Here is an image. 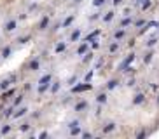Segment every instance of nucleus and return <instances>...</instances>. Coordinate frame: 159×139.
<instances>
[{"label": "nucleus", "instance_id": "obj_47", "mask_svg": "<svg viewBox=\"0 0 159 139\" xmlns=\"http://www.w3.org/2000/svg\"><path fill=\"white\" fill-rule=\"evenodd\" d=\"M147 136H149V132H147V131H140V132L137 134V138H138V139H142V138H147Z\"/></svg>", "mask_w": 159, "mask_h": 139}, {"label": "nucleus", "instance_id": "obj_16", "mask_svg": "<svg viewBox=\"0 0 159 139\" xmlns=\"http://www.w3.org/2000/svg\"><path fill=\"white\" fill-rule=\"evenodd\" d=\"M93 59H95V52H93V49H89V50H88V52L82 56V64L86 66V64H89Z\"/></svg>", "mask_w": 159, "mask_h": 139}, {"label": "nucleus", "instance_id": "obj_39", "mask_svg": "<svg viewBox=\"0 0 159 139\" xmlns=\"http://www.w3.org/2000/svg\"><path fill=\"white\" fill-rule=\"evenodd\" d=\"M93 75H95V70H89V71L86 73V77H84V82H91V80H93Z\"/></svg>", "mask_w": 159, "mask_h": 139}, {"label": "nucleus", "instance_id": "obj_36", "mask_svg": "<svg viewBox=\"0 0 159 139\" xmlns=\"http://www.w3.org/2000/svg\"><path fill=\"white\" fill-rule=\"evenodd\" d=\"M79 125H81V120H79V118H75V120H70L67 127H68V129H74V127H79Z\"/></svg>", "mask_w": 159, "mask_h": 139}, {"label": "nucleus", "instance_id": "obj_7", "mask_svg": "<svg viewBox=\"0 0 159 139\" xmlns=\"http://www.w3.org/2000/svg\"><path fill=\"white\" fill-rule=\"evenodd\" d=\"M135 59H137V54H135V52H131V54H130V56H128V57H126V59H124L121 64H119L117 71H121V73H123V71H124V68H128V66H130V64H131Z\"/></svg>", "mask_w": 159, "mask_h": 139}, {"label": "nucleus", "instance_id": "obj_54", "mask_svg": "<svg viewBox=\"0 0 159 139\" xmlns=\"http://www.w3.org/2000/svg\"><path fill=\"white\" fill-rule=\"evenodd\" d=\"M44 138H49V134H47V132H46V131H44V132H40V134H39V139H44Z\"/></svg>", "mask_w": 159, "mask_h": 139}, {"label": "nucleus", "instance_id": "obj_9", "mask_svg": "<svg viewBox=\"0 0 159 139\" xmlns=\"http://www.w3.org/2000/svg\"><path fill=\"white\" fill-rule=\"evenodd\" d=\"M116 129H117V124L116 122H107V124L102 125V134H112Z\"/></svg>", "mask_w": 159, "mask_h": 139}, {"label": "nucleus", "instance_id": "obj_19", "mask_svg": "<svg viewBox=\"0 0 159 139\" xmlns=\"http://www.w3.org/2000/svg\"><path fill=\"white\" fill-rule=\"evenodd\" d=\"M81 35H82V30H81V28H75V30L70 33V42H79V40H81Z\"/></svg>", "mask_w": 159, "mask_h": 139}, {"label": "nucleus", "instance_id": "obj_28", "mask_svg": "<svg viewBox=\"0 0 159 139\" xmlns=\"http://www.w3.org/2000/svg\"><path fill=\"white\" fill-rule=\"evenodd\" d=\"M100 33H102V30H95L93 33H89V35H86V37H84V40L91 44V40H95V38H96V37H98Z\"/></svg>", "mask_w": 159, "mask_h": 139}, {"label": "nucleus", "instance_id": "obj_45", "mask_svg": "<svg viewBox=\"0 0 159 139\" xmlns=\"http://www.w3.org/2000/svg\"><path fill=\"white\" fill-rule=\"evenodd\" d=\"M103 64H105V59H103V57H100V59H98V63L95 64V70H100Z\"/></svg>", "mask_w": 159, "mask_h": 139}, {"label": "nucleus", "instance_id": "obj_48", "mask_svg": "<svg viewBox=\"0 0 159 139\" xmlns=\"http://www.w3.org/2000/svg\"><path fill=\"white\" fill-rule=\"evenodd\" d=\"M74 82H77V75H72V77L68 78V82H67V84H68V85H74Z\"/></svg>", "mask_w": 159, "mask_h": 139}, {"label": "nucleus", "instance_id": "obj_14", "mask_svg": "<svg viewBox=\"0 0 159 139\" xmlns=\"http://www.w3.org/2000/svg\"><path fill=\"white\" fill-rule=\"evenodd\" d=\"M145 101H147V98H145L144 92H138V94H135V98H133V104H135V106H140V104H144Z\"/></svg>", "mask_w": 159, "mask_h": 139}, {"label": "nucleus", "instance_id": "obj_59", "mask_svg": "<svg viewBox=\"0 0 159 139\" xmlns=\"http://www.w3.org/2000/svg\"><path fill=\"white\" fill-rule=\"evenodd\" d=\"M158 37H159V31H158Z\"/></svg>", "mask_w": 159, "mask_h": 139}, {"label": "nucleus", "instance_id": "obj_53", "mask_svg": "<svg viewBox=\"0 0 159 139\" xmlns=\"http://www.w3.org/2000/svg\"><path fill=\"white\" fill-rule=\"evenodd\" d=\"M81 3H82V0H72V3H70V5H72V7H75V5H81Z\"/></svg>", "mask_w": 159, "mask_h": 139}, {"label": "nucleus", "instance_id": "obj_37", "mask_svg": "<svg viewBox=\"0 0 159 139\" xmlns=\"http://www.w3.org/2000/svg\"><path fill=\"white\" fill-rule=\"evenodd\" d=\"M82 134V131H81V125L79 127H74V129H70V136H81Z\"/></svg>", "mask_w": 159, "mask_h": 139}, {"label": "nucleus", "instance_id": "obj_25", "mask_svg": "<svg viewBox=\"0 0 159 139\" xmlns=\"http://www.w3.org/2000/svg\"><path fill=\"white\" fill-rule=\"evenodd\" d=\"M65 50H67V42H58L56 47H54V52H56V54H61V52H65Z\"/></svg>", "mask_w": 159, "mask_h": 139}, {"label": "nucleus", "instance_id": "obj_26", "mask_svg": "<svg viewBox=\"0 0 159 139\" xmlns=\"http://www.w3.org/2000/svg\"><path fill=\"white\" fill-rule=\"evenodd\" d=\"M119 47H121V45H119V42H117V40H112V42H110V45H109V52H110V54H116V52L119 50Z\"/></svg>", "mask_w": 159, "mask_h": 139}, {"label": "nucleus", "instance_id": "obj_18", "mask_svg": "<svg viewBox=\"0 0 159 139\" xmlns=\"http://www.w3.org/2000/svg\"><path fill=\"white\" fill-rule=\"evenodd\" d=\"M25 94H26V92H23V91H21L19 94H16V98H14V101H12V104H14L16 108L21 106V104L25 103Z\"/></svg>", "mask_w": 159, "mask_h": 139}, {"label": "nucleus", "instance_id": "obj_24", "mask_svg": "<svg viewBox=\"0 0 159 139\" xmlns=\"http://www.w3.org/2000/svg\"><path fill=\"white\" fill-rule=\"evenodd\" d=\"M131 24H133V17H130V16H126V17L121 19V23H119L121 28H128V26H131Z\"/></svg>", "mask_w": 159, "mask_h": 139}, {"label": "nucleus", "instance_id": "obj_15", "mask_svg": "<svg viewBox=\"0 0 159 139\" xmlns=\"http://www.w3.org/2000/svg\"><path fill=\"white\" fill-rule=\"evenodd\" d=\"M14 110H16V106H14V104H11V106H7V108H4L0 115H2V117H4L5 120H7V118H12V113H14Z\"/></svg>", "mask_w": 159, "mask_h": 139}, {"label": "nucleus", "instance_id": "obj_57", "mask_svg": "<svg viewBox=\"0 0 159 139\" xmlns=\"http://www.w3.org/2000/svg\"><path fill=\"white\" fill-rule=\"evenodd\" d=\"M2 110H4V103H0V113H2Z\"/></svg>", "mask_w": 159, "mask_h": 139}, {"label": "nucleus", "instance_id": "obj_41", "mask_svg": "<svg viewBox=\"0 0 159 139\" xmlns=\"http://www.w3.org/2000/svg\"><path fill=\"white\" fill-rule=\"evenodd\" d=\"M96 104H98V106H96V110H95V115H96V117H100V115H102V111H103V104H100V103H96Z\"/></svg>", "mask_w": 159, "mask_h": 139}, {"label": "nucleus", "instance_id": "obj_23", "mask_svg": "<svg viewBox=\"0 0 159 139\" xmlns=\"http://www.w3.org/2000/svg\"><path fill=\"white\" fill-rule=\"evenodd\" d=\"M12 132V125L11 124H2V127H0V134L2 136H9Z\"/></svg>", "mask_w": 159, "mask_h": 139}, {"label": "nucleus", "instance_id": "obj_44", "mask_svg": "<svg viewBox=\"0 0 159 139\" xmlns=\"http://www.w3.org/2000/svg\"><path fill=\"white\" fill-rule=\"evenodd\" d=\"M91 49H93V50H96V49H100V42H98L96 38H95V40H91Z\"/></svg>", "mask_w": 159, "mask_h": 139}, {"label": "nucleus", "instance_id": "obj_52", "mask_svg": "<svg viewBox=\"0 0 159 139\" xmlns=\"http://www.w3.org/2000/svg\"><path fill=\"white\" fill-rule=\"evenodd\" d=\"M123 2H124V0H112V5H114V7H117V5H121Z\"/></svg>", "mask_w": 159, "mask_h": 139}, {"label": "nucleus", "instance_id": "obj_30", "mask_svg": "<svg viewBox=\"0 0 159 139\" xmlns=\"http://www.w3.org/2000/svg\"><path fill=\"white\" fill-rule=\"evenodd\" d=\"M11 85H12V82H11V80H9L7 77H5V78H4V80L0 82V91H5V89H9Z\"/></svg>", "mask_w": 159, "mask_h": 139}, {"label": "nucleus", "instance_id": "obj_1", "mask_svg": "<svg viewBox=\"0 0 159 139\" xmlns=\"http://www.w3.org/2000/svg\"><path fill=\"white\" fill-rule=\"evenodd\" d=\"M88 91H93V84L91 82H82V84L72 85L70 94H82V92H88Z\"/></svg>", "mask_w": 159, "mask_h": 139}, {"label": "nucleus", "instance_id": "obj_56", "mask_svg": "<svg viewBox=\"0 0 159 139\" xmlns=\"http://www.w3.org/2000/svg\"><path fill=\"white\" fill-rule=\"evenodd\" d=\"M128 47H130V49H131V47H135V38H131V40L128 42Z\"/></svg>", "mask_w": 159, "mask_h": 139}, {"label": "nucleus", "instance_id": "obj_32", "mask_svg": "<svg viewBox=\"0 0 159 139\" xmlns=\"http://www.w3.org/2000/svg\"><path fill=\"white\" fill-rule=\"evenodd\" d=\"M152 57H154V52H152V50H149V52H145V56H144V64H151V61H152Z\"/></svg>", "mask_w": 159, "mask_h": 139}, {"label": "nucleus", "instance_id": "obj_8", "mask_svg": "<svg viewBox=\"0 0 159 139\" xmlns=\"http://www.w3.org/2000/svg\"><path fill=\"white\" fill-rule=\"evenodd\" d=\"M26 113H28V108L26 106H18V110H14V113H12V118H16V120H19V118H23V117H26Z\"/></svg>", "mask_w": 159, "mask_h": 139}, {"label": "nucleus", "instance_id": "obj_10", "mask_svg": "<svg viewBox=\"0 0 159 139\" xmlns=\"http://www.w3.org/2000/svg\"><path fill=\"white\" fill-rule=\"evenodd\" d=\"M89 49H91V47H89V42H86V40H82V44H81V45L77 47V50H75V54H77V56H84V54H86V52H88Z\"/></svg>", "mask_w": 159, "mask_h": 139}, {"label": "nucleus", "instance_id": "obj_35", "mask_svg": "<svg viewBox=\"0 0 159 139\" xmlns=\"http://www.w3.org/2000/svg\"><path fill=\"white\" fill-rule=\"evenodd\" d=\"M156 44H158V37H152V38H149V40L145 42V47H147V49H152Z\"/></svg>", "mask_w": 159, "mask_h": 139}, {"label": "nucleus", "instance_id": "obj_49", "mask_svg": "<svg viewBox=\"0 0 159 139\" xmlns=\"http://www.w3.org/2000/svg\"><path fill=\"white\" fill-rule=\"evenodd\" d=\"M37 9H39V3H30V5H28V10H30V12H32V10H37Z\"/></svg>", "mask_w": 159, "mask_h": 139}, {"label": "nucleus", "instance_id": "obj_31", "mask_svg": "<svg viewBox=\"0 0 159 139\" xmlns=\"http://www.w3.org/2000/svg\"><path fill=\"white\" fill-rule=\"evenodd\" d=\"M30 38H32V35H30V33H26V35L19 37L16 42H18V44H21V45H25V44H28V40H30Z\"/></svg>", "mask_w": 159, "mask_h": 139}, {"label": "nucleus", "instance_id": "obj_3", "mask_svg": "<svg viewBox=\"0 0 159 139\" xmlns=\"http://www.w3.org/2000/svg\"><path fill=\"white\" fill-rule=\"evenodd\" d=\"M16 92H18V89L16 87H9V89H5V91H2V94H0V103H7L12 96H16Z\"/></svg>", "mask_w": 159, "mask_h": 139}, {"label": "nucleus", "instance_id": "obj_43", "mask_svg": "<svg viewBox=\"0 0 159 139\" xmlns=\"http://www.w3.org/2000/svg\"><path fill=\"white\" fill-rule=\"evenodd\" d=\"M151 5H152V2H151V0H144V3H142V10L151 9Z\"/></svg>", "mask_w": 159, "mask_h": 139}, {"label": "nucleus", "instance_id": "obj_6", "mask_svg": "<svg viewBox=\"0 0 159 139\" xmlns=\"http://www.w3.org/2000/svg\"><path fill=\"white\" fill-rule=\"evenodd\" d=\"M86 110H89V103H88L86 99H79V101L74 104V111H75V113H82V111H86Z\"/></svg>", "mask_w": 159, "mask_h": 139}, {"label": "nucleus", "instance_id": "obj_34", "mask_svg": "<svg viewBox=\"0 0 159 139\" xmlns=\"http://www.w3.org/2000/svg\"><path fill=\"white\" fill-rule=\"evenodd\" d=\"M60 28H61V21H56L54 24H51V26H49V33H56Z\"/></svg>", "mask_w": 159, "mask_h": 139}, {"label": "nucleus", "instance_id": "obj_13", "mask_svg": "<svg viewBox=\"0 0 159 139\" xmlns=\"http://www.w3.org/2000/svg\"><path fill=\"white\" fill-rule=\"evenodd\" d=\"M126 35H128V33H126V30L119 26V28H117V30L114 31V35H112V37H114V40H117V42H121L123 38H126Z\"/></svg>", "mask_w": 159, "mask_h": 139}, {"label": "nucleus", "instance_id": "obj_11", "mask_svg": "<svg viewBox=\"0 0 159 139\" xmlns=\"http://www.w3.org/2000/svg\"><path fill=\"white\" fill-rule=\"evenodd\" d=\"M12 45L11 44H7V45H4L2 49H0V56H2V59H7V57H11V54H12Z\"/></svg>", "mask_w": 159, "mask_h": 139}, {"label": "nucleus", "instance_id": "obj_51", "mask_svg": "<svg viewBox=\"0 0 159 139\" xmlns=\"http://www.w3.org/2000/svg\"><path fill=\"white\" fill-rule=\"evenodd\" d=\"M28 91H32V85H30V82H26V84H25V87H23V92H28Z\"/></svg>", "mask_w": 159, "mask_h": 139}, {"label": "nucleus", "instance_id": "obj_5", "mask_svg": "<svg viewBox=\"0 0 159 139\" xmlns=\"http://www.w3.org/2000/svg\"><path fill=\"white\" fill-rule=\"evenodd\" d=\"M18 30V19H7L4 23V31L5 33H12Z\"/></svg>", "mask_w": 159, "mask_h": 139}, {"label": "nucleus", "instance_id": "obj_38", "mask_svg": "<svg viewBox=\"0 0 159 139\" xmlns=\"http://www.w3.org/2000/svg\"><path fill=\"white\" fill-rule=\"evenodd\" d=\"M105 3H107V0H93V5H95L96 9H102Z\"/></svg>", "mask_w": 159, "mask_h": 139}, {"label": "nucleus", "instance_id": "obj_2", "mask_svg": "<svg viewBox=\"0 0 159 139\" xmlns=\"http://www.w3.org/2000/svg\"><path fill=\"white\" fill-rule=\"evenodd\" d=\"M25 70H28V71H32V73H37L39 70H40V57H32L26 64H25Z\"/></svg>", "mask_w": 159, "mask_h": 139}, {"label": "nucleus", "instance_id": "obj_42", "mask_svg": "<svg viewBox=\"0 0 159 139\" xmlns=\"http://www.w3.org/2000/svg\"><path fill=\"white\" fill-rule=\"evenodd\" d=\"M81 138H82V139H93L95 136H93V132L86 131V132H82V134H81Z\"/></svg>", "mask_w": 159, "mask_h": 139}, {"label": "nucleus", "instance_id": "obj_40", "mask_svg": "<svg viewBox=\"0 0 159 139\" xmlns=\"http://www.w3.org/2000/svg\"><path fill=\"white\" fill-rule=\"evenodd\" d=\"M145 24V19H137V21H133V26L135 28H142Z\"/></svg>", "mask_w": 159, "mask_h": 139}, {"label": "nucleus", "instance_id": "obj_58", "mask_svg": "<svg viewBox=\"0 0 159 139\" xmlns=\"http://www.w3.org/2000/svg\"><path fill=\"white\" fill-rule=\"evenodd\" d=\"M156 103H158V104H159V96H158V99H156Z\"/></svg>", "mask_w": 159, "mask_h": 139}, {"label": "nucleus", "instance_id": "obj_50", "mask_svg": "<svg viewBox=\"0 0 159 139\" xmlns=\"http://www.w3.org/2000/svg\"><path fill=\"white\" fill-rule=\"evenodd\" d=\"M135 84H137V78H130V80H128V84H126V85H128V87H133V85H135Z\"/></svg>", "mask_w": 159, "mask_h": 139}, {"label": "nucleus", "instance_id": "obj_55", "mask_svg": "<svg viewBox=\"0 0 159 139\" xmlns=\"http://www.w3.org/2000/svg\"><path fill=\"white\" fill-rule=\"evenodd\" d=\"M124 16H131V7H126L124 9Z\"/></svg>", "mask_w": 159, "mask_h": 139}, {"label": "nucleus", "instance_id": "obj_46", "mask_svg": "<svg viewBox=\"0 0 159 139\" xmlns=\"http://www.w3.org/2000/svg\"><path fill=\"white\" fill-rule=\"evenodd\" d=\"M7 78H9L12 84H18V75H16V73H11V75H7Z\"/></svg>", "mask_w": 159, "mask_h": 139}, {"label": "nucleus", "instance_id": "obj_29", "mask_svg": "<svg viewBox=\"0 0 159 139\" xmlns=\"http://www.w3.org/2000/svg\"><path fill=\"white\" fill-rule=\"evenodd\" d=\"M53 82V73L49 71V73H46L44 77H40V80H39V84H51Z\"/></svg>", "mask_w": 159, "mask_h": 139}, {"label": "nucleus", "instance_id": "obj_22", "mask_svg": "<svg viewBox=\"0 0 159 139\" xmlns=\"http://www.w3.org/2000/svg\"><path fill=\"white\" fill-rule=\"evenodd\" d=\"M114 16H116L114 10H107L105 14H102V21H103V23H110V21L114 19Z\"/></svg>", "mask_w": 159, "mask_h": 139}, {"label": "nucleus", "instance_id": "obj_12", "mask_svg": "<svg viewBox=\"0 0 159 139\" xmlns=\"http://www.w3.org/2000/svg\"><path fill=\"white\" fill-rule=\"evenodd\" d=\"M60 89H61V82L60 80H53L51 82V87H49V94L51 96H56L60 92Z\"/></svg>", "mask_w": 159, "mask_h": 139}, {"label": "nucleus", "instance_id": "obj_17", "mask_svg": "<svg viewBox=\"0 0 159 139\" xmlns=\"http://www.w3.org/2000/svg\"><path fill=\"white\" fill-rule=\"evenodd\" d=\"M95 99H96V103H100V104H105V103L109 101V94H107L105 91H100V92L96 94V98H95Z\"/></svg>", "mask_w": 159, "mask_h": 139}, {"label": "nucleus", "instance_id": "obj_4", "mask_svg": "<svg viewBox=\"0 0 159 139\" xmlns=\"http://www.w3.org/2000/svg\"><path fill=\"white\" fill-rule=\"evenodd\" d=\"M49 26H51V17H49L47 14H44V16H42V19H40V21H39V24H37V30H39V31H46Z\"/></svg>", "mask_w": 159, "mask_h": 139}, {"label": "nucleus", "instance_id": "obj_33", "mask_svg": "<svg viewBox=\"0 0 159 139\" xmlns=\"http://www.w3.org/2000/svg\"><path fill=\"white\" fill-rule=\"evenodd\" d=\"M102 14H103V12H95V14H91V16L88 17V21H89V23H95V21L102 19Z\"/></svg>", "mask_w": 159, "mask_h": 139}, {"label": "nucleus", "instance_id": "obj_20", "mask_svg": "<svg viewBox=\"0 0 159 139\" xmlns=\"http://www.w3.org/2000/svg\"><path fill=\"white\" fill-rule=\"evenodd\" d=\"M119 84H121V82H119V78H110V80L107 82V85H105V91H114Z\"/></svg>", "mask_w": 159, "mask_h": 139}, {"label": "nucleus", "instance_id": "obj_21", "mask_svg": "<svg viewBox=\"0 0 159 139\" xmlns=\"http://www.w3.org/2000/svg\"><path fill=\"white\" fill-rule=\"evenodd\" d=\"M32 127H33V125H32V122H30V120H25V122L19 125V132L26 134V132H30V131H32Z\"/></svg>", "mask_w": 159, "mask_h": 139}, {"label": "nucleus", "instance_id": "obj_27", "mask_svg": "<svg viewBox=\"0 0 159 139\" xmlns=\"http://www.w3.org/2000/svg\"><path fill=\"white\" fill-rule=\"evenodd\" d=\"M74 19H75V14H70L65 21H61V28H68V26L74 23Z\"/></svg>", "mask_w": 159, "mask_h": 139}]
</instances>
